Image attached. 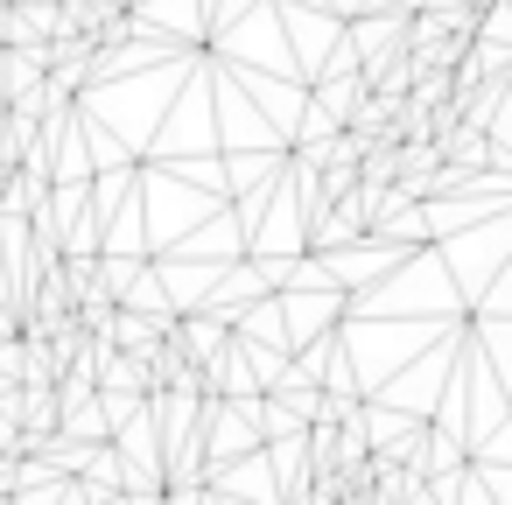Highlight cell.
<instances>
[{"mask_svg":"<svg viewBox=\"0 0 512 505\" xmlns=\"http://www.w3.org/2000/svg\"><path fill=\"white\" fill-rule=\"evenodd\" d=\"M267 295H274V281H267L260 267H239L232 281H218V288H211V302H204V309H211V316H246V309H253V302H267Z\"/></svg>","mask_w":512,"mask_h":505,"instance_id":"obj_2","label":"cell"},{"mask_svg":"<svg viewBox=\"0 0 512 505\" xmlns=\"http://www.w3.org/2000/svg\"><path fill=\"white\" fill-rule=\"evenodd\" d=\"M281 281H295V288H330L316 260H295V267H281Z\"/></svg>","mask_w":512,"mask_h":505,"instance_id":"obj_5","label":"cell"},{"mask_svg":"<svg viewBox=\"0 0 512 505\" xmlns=\"http://www.w3.org/2000/svg\"><path fill=\"white\" fill-rule=\"evenodd\" d=\"M134 281H141V267H134V260H92V295L120 302V295H127Z\"/></svg>","mask_w":512,"mask_h":505,"instance_id":"obj_3","label":"cell"},{"mask_svg":"<svg viewBox=\"0 0 512 505\" xmlns=\"http://www.w3.org/2000/svg\"><path fill=\"white\" fill-rule=\"evenodd\" d=\"M309 421H337V428H351V421H365V400L358 393H316V414Z\"/></svg>","mask_w":512,"mask_h":505,"instance_id":"obj_4","label":"cell"},{"mask_svg":"<svg viewBox=\"0 0 512 505\" xmlns=\"http://www.w3.org/2000/svg\"><path fill=\"white\" fill-rule=\"evenodd\" d=\"M169 337H176V351H183L190 365H211V358H225V351H232V337H225V316H211V309L183 316Z\"/></svg>","mask_w":512,"mask_h":505,"instance_id":"obj_1","label":"cell"}]
</instances>
